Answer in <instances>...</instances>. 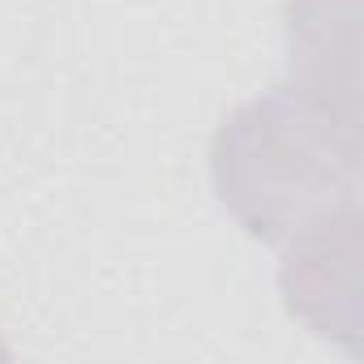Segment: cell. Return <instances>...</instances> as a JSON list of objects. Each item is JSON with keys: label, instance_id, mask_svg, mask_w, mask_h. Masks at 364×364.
Segmentation results:
<instances>
[{"label": "cell", "instance_id": "obj_1", "mask_svg": "<svg viewBox=\"0 0 364 364\" xmlns=\"http://www.w3.org/2000/svg\"><path fill=\"white\" fill-rule=\"evenodd\" d=\"M210 171L228 215L266 245L360 228L355 116H334L300 86L236 107L215 133Z\"/></svg>", "mask_w": 364, "mask_h": 364}]
</instances>
